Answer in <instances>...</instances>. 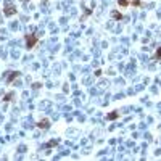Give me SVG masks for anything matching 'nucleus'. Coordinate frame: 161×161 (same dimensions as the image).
<instances>
[{"label": "nucleus", "mask_w": 161, "mask_h": 161, "mask_svg": "<svg viewBox=\"0 0 161 161\" xmlns=\"http://www.w3.org/2000/svg\"><path fill=\"white\" fill-rule=\"evenodd\" d=\"M156 56H161V50H158V53H156Z\"/></svg>", "instance_id": "2"}, {"label": "nucleus", "mask_w": 161, "mask_h": 161, "mask_svg": "<svg viewBox=\"0 0 161 161\" xmlns=\"http://www.w3.org/2000/svg\"><path fill=\"white\" fill-rule=\"evenodd\" d=\"M36 42V37H29V39H27V45H32Z\"/></svg>", "instance_id": "1"}]
</instances>
